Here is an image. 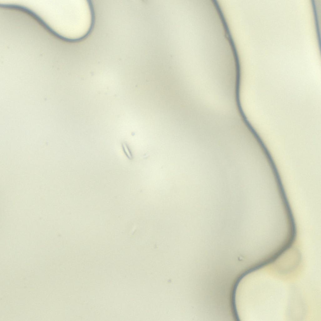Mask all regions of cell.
Here are the masks:
<instances>
[{
  "label": "cell",
  "mask_w": 321,
  "mask_h": 321,
  "mask_svg": "<svg viewBox=\"0 0 321 321\" xmlns=\"http://www.w3.org/2000/svg\"><path fill=\"white\" fill-rule=\"evenodd\" d=\"M122 147L123 150L127 158L130 160L133 159V154L128 145L126 143H123L122 144Z\"/></svg>",
  "instance_id": "6da1fadb"
}]
</instances>
